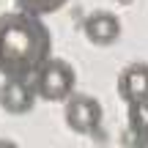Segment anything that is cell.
I'll use <instances>...</instances> for the list:
<instances>
[{
	"mask_svg": "<svg viewBox=\"0 0 148 148\" xmlns=\"http://www.w3.org/2000/svg\"><path fill=\"white\" fill-rule=\"evenodd\" d=\"M126 123H129V134L137 143L148 140V101H134L126 110Z\"/></svg>",
	"mask_w": 148,
	"mask_h": 148,
	"instance_id": "52a82bcc",
	"label": "cell"
},
{
	"mask_svg": "<svg viewBox=\"0 0 148 148\" xmlns=\"http://www.w3.org/2000/svg\"><path fill=\"white\" fill-rule=\"evenodd\" d=\"M63 118H66V126L71 132L93 134L101 123V104H99V99H93L88 93H71L66 99Z\"/></svg>",
	"mask_w": 148,
	"mask_h": 148,
	"instance_id": "3957f363",
	"label": "cell"
},
{
	"mask_svg": "<svg viewBox=\"0 0 148 148\" xmlns=\"http://www.w3.org/2000/svg\"><path fill=\"white\" fill-rule=\"evenodd\" d=\"M82 30H85V38H88L90 44L107 47V44H112L121 36V22H118V16L110 14V11H93V14H88Z\"/></svg>",
	"mask_w": 148,
	"mask_h": 148,
	"instance_id": "8992f818",
	"label": "cell"
},
{
	"mask_svg": "<svg viewBox=\"0 0 148 148\" xmlns=\"http://www.w3.org/2000/svg\"><path fill=\"white\" fill-rule=\"evenodd\" d=\"M0 148H19V145L11 143V140H3V137H0Z\"/></svg>",
	"mask_w": 148,
	"mask_h": 148,
	"instance_id": "9c48e42d",
	"label": "cell"
},
{
	"mask_svg": "<svg viewBox=\"0 0 148 148\" xmlns=\"http://www.w3.org/2000/svg\"><path fill=\"white\" fill-rule=\"evenodd\" d=\"M19 11H27L33 16H47V14H55L58 8H63L66 0H14Z\"/></svg>",
	"mask_w": 148,
	"mask_h": 148,
	"instance_id": "ba28073f",
	"label": "cell"
},
{
	"mask_svg": "<svg viewBox=\"0 0 148 148\" xmlns=\"http://www.w3.org/2000/svg\"><path fill=\"white\" fill-rule=\"evenodd\" d=\"M140 148H148V140H143V143H140Z\"/></svg>",
	"mask_w": 148,
	"mask_h": 148,
	"instance_id": "30bf717a",
	"label": "cell"
},
{
	"mask_svg": "<svg viewBox=\"0 0 148 148\" xmlns=\"http://www.w3.org/2000/svg\"><path fill=\"white\" fill-rule=\"evenodd\" d=\"M52 33L27 11H8L0 16V74L33 79V74L52 58Z\"/></svg>",
	"mask_w": 148,
	"mask_h": 148,
	"instance_id": "6da1fadb",
	"label": "cell"
},
{
	"mask_svg": "<svg viewBox=\"0 0 148 148\" xmlns=\"http://www.w3.org/2000/svg\"><path fill=\"white\" fill-rule=\"evenodd\" d=\"M74 85H77V74H74L71 63L63 58H49L33 74L36 96L44 101H66L74 93Z\"/></svg>",
	"mask_w": 148,
	"mask_h": 148,
	"instance_id": "7a4b0ae2",
	"label": "cell"
},
{
	"mask_svg": "<svg viewBox=\"0 0 148 148\" xmlns=\"http://www.w3.org/2000/svg\"><path fill=\"white\" fill-rule=\"evenodd\" d=\"M36 104V88L33 79H19V77H5L0 85V107L11 115H25Z\"/></svg>",
	"mask_w": 148,
	"mask_h": 148,
	"instance_id": "277c9868",
	"label": "cell"
},
{
	"mask_svg": "<svg viewBox=\"0 0 148 148\" xmlns=\"http://www.w3.org/2000/svg\"><path fill=\"white\" fill-rule=\"evenodd\" d=\"M118 96L126 104L148 101V63H129L118 74Z\"/></svg>",
	"mask_w": 148,
	"mask_h": 148,
	"instance_id": "5b68a950",
	"label": "cell"
}]
</instances>
